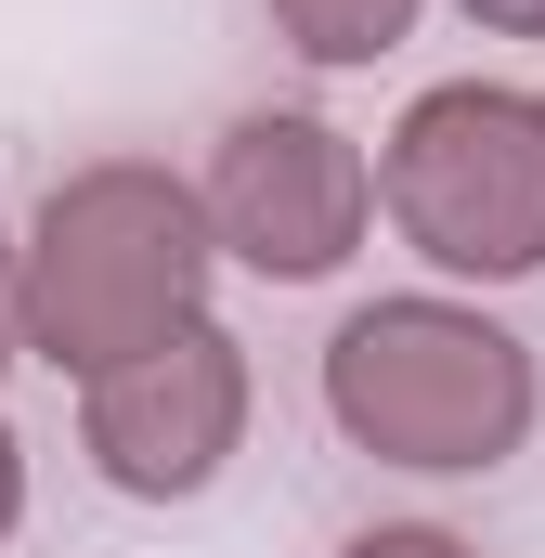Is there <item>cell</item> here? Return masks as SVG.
Instances as JSON below:
<instances>
[{
  "instance_id": "6da1fadb",
  "label": "cell",
  "mask_w": 545,
  "mask_h": 558,
  "mask_svg": "<svg viewBox=\"0 0 545 558\" xmlns=\"http://www.w3.org/2000/svg\"><path fill=\"white\" fill-rule=\"evenodd\" d=\"M208 195H182L169 169L105 156L78 182L39 195L26 234V351L65 377H118L143 351H169L182 325H208Z\"/></svg>"
},
{
  "instance_id": "7a4b0ae2",
  "label": "cell",
  "mask_w": 545,
  "mask_h": 558,
  "mask_svg": "<svg viewBox=\"0 0 545 558\" xmlns=\"http://www.w3.org/2000/svg\"><path fill=\"white\" fill-rule=\"evenodd\" d=\"M533 351L468 312V299H377L325 338V416L351 428L377 468L415 481H481L533 441Z\"/></svg>"
},
{
  "instance_id": "3957f363",
  "label": "cell",
  "mask_w": 545,
  "mask_h": 558,
  "mask_svg": "<svg viewBox=\"0 0 545 558\" xmlns=\"http://www.w3.org/2000/svg\"><path fill=\"white\" fill-rule=\"evenodd\" d=\"M377 195H390L403 247L441 260V274H481V286L545 274V105L533 92H481V78L415 92Z\"/></svg>"
},
{
  "instance_id": "277c9868",
  "label": "cell",
  "mask_w": 545,
  "mask_h": 558,
  "mask_svg": "<svg viewBox=\"0 0 545 558\" xmlns=\"http://www.w3.org/2000/svg\"><path fill=\"white\" fill-rule=\"evenodd\" d=\"M364 208H377V182H364L351 131H325V118H299V105L234 118L221 169H208V234H221L247 274H272V286H325L364 247Z\"/></svg>"
},
{
  "instance_id": "5b68a950",
  "label": "cell",
  "mask_w": 545,
  "mask_h": 558,
  "mask_svg": "<svg viewBox=\"0 0 545 558\" xmlns=\"http://www.w3.org/2000/svg\"><path fill=\"white\" fill-rule=\"evenodd\" d=\"M78 441H92V468H105L118 494H143V507L208 494L221 454L247 441V351H234L221 325H182L169 351H143V364H118V377H92Z\"/></svg>"
},
{
  "instance_id": "8992f818",
  "label": "cell",
  "mask_w": 545,
  "mask_h": 558,
  "mask_svg": "<svg viewBox=\"0 0 545 558\" xmlns=\"http://www.w3.org/2000/svg\"><path fill=\"white\" fill-rule=\"evenodd\" d=\"M272 26H286V52H312V65H377V52H403L415 0H272Z\"/></svg>"
},
{
  "instance_id": "52a82bcc",
  "label": "cell",
  "mask_w": 545,
  "mask_h": 558,
  "mask_svg": "<svg viewBox=\"0 0 545 558\" xmlns=\"http://www.w3.org/2000/svg\"><path fill=\"white\" fill-rule=\"evenodd\" d=\"M338 558H481L468 533H428V520H377V533H351Z\"/></svg>"
},
{
  "instance_id": "ba28073f",
  "label": "cell",
  "mask_w": 545,
  "mask_h": 558,
  "mask_svg": "<svg viewBox=\"0 0 545 558\" xmlns=\"http://www.w3.org/2000/svg\"><path fill=\"white\" fill-rule=\"evenodd\" d=\"M468 26H494V39H545V0H455Z\"/></svg>"
},
{
  "instance_id": "9c48e42d",
  "label": "cell",
  "mask_w": 545,
  "mask_h": 558,
  "mask_svg": "<svg viewBox=\"0 0 545 558\" xmlns=\"http://www.w3.org/2000/svg\"><path fill=\"white\" fill-rule=\"evenodd\" d=\"M13 325H26V247H0V351H13Z\"/></svg>"
},
{
  "instance_id": "30bf717a",
  "label": "cell",
  "mask_w": 545,
  "mask_h": 558,
  "mask_svg": "<svg viewBox=\"0 0 545 558\" xmlns=\"http://www.w3.org/2000/svg\"><path fill=\"white\" fill-rule=\"evenodd\" d=\"M26 520V454H13V428H0V533Z\"/></svg>"
}]
</instances>
